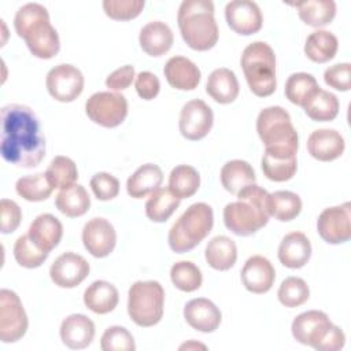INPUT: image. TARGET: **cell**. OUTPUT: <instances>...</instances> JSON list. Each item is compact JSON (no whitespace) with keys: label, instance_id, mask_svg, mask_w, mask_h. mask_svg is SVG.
Here are the masks:
<instances>
[{"label":"cell","instance_id":"obj_1","mask_svg":"<svg viewBox=\"0 0 351 351\" xmlns=\"http://www.w3.org/2000/svg\"><path fill=\"white\" fill-rule=\"evenodd\" d=\"M0 152L5 162L32 169L45 156V137L34 111L23 104L1 107Z\"/></svg>","mask_w":351,"mask_h":351},{"label":"cell","instance_id":"obj_2","mask_svg":"<svg viewBox=\"0 0 351 351\" xmlns=\"http://www.w3.org/2000/svg\"><path fill=\"white\" fill-rule=\"evenodd\" d=\"M14 27L36 58L51 59L59 52V34L51 25L48 10L43 4L27 3L22 5L15 14Z\"/></svg>","mask_w":351,"mask_h":351},{"label":"cell","instance_id":"obj_3","mask_svg":"<svg viewBox=\"0 0 351 351\" xmlns=\"http://www.w3.org/2000/svg\"><path fill=\"white\" fill-rule=\"evenodd\" d=\"M236 196L237 202L228 203L223 208V223L237 236H251L269 222V192L251 184Z\"/></svg>","mask_w":351,"mask_h":351},{"label":"cell","instance_id":"obj_4","mask_svg":"<svg viewBox=\"0 0 351 351\" xmlns=\"http://www.w3.org/2000/svg\"><path fill=\"white\" fill-rule=\"evenodd\" d=\"M177 22L189 48L208 51L217 44L219 32L211 0H184L178 8Z\"/></svg>","mask_w":351,"mask_h":351},{"label":"cell","instance_id":"obj_5","mask_svg":"<svg viewBox=\"0 0 351 351\" xmlns=\"http://www.w3.org/2000/svg\"><path fill=\"white\" fill-rule=\"evenodd\" d=\"M256 132L265 152L280 158H295L299 147L298 132L291 115L280 106H270L258 114Z\"/></svg>","mask_w":351,"mask_h":351},{"label":"cell","instance_id":"obj_6","mask_svg":"<svg viewBox=\"0 0 351 351\" xmlns=\"http://www.w3.org/2000/svg\"><path fill=\"white\" fill-rule=\"evenodd\" d=\"M291 330L298 343L318 351H339L346 344L344 332L319 310H308L295 317Z\"/></svg>","mask_w":351,"mask_h":351},{"label":"cell","instance_id":"obj_7","mask_svg":"<svg viewBox=\"0 0 351 351\" xmlns=\"http://www.w3.org/2000/svg\"><path fill=\"white\" fill-rule=\"evenodd\" d=\"M213 225V208L203 202L193 203L170 228L167 236L169 247L177 254L188 252L208 236Z\"/></svg>","mask_w":351,"mask_h":351},{"label":"cell","instance_id":"obj_8","mask_svg":"<svg viewBox=\"0 0 351 351\" xmlns=\"http://www.w3.org/2000/svg\"><path fill=\"white\" fill-rule=\"evenodd\" d=\"M244 77L251 92L259 97L274 93L276 80V55L273 48L265 41L248 44L240 59Z\"/></svg>","mask_w":351,"mask_h":351},{"label":"cell","instance_id":"obj_9","mask_svg":"<svg viewBox=\"0 0 351 351\" xmlns=\"http://www.w3.org/2000/svg\"><path fill=\"white\" fill-rule=\"evenodd\" d=\"M163 304L165 291L158 281H136L129 288L128 314L138 326L156 325L163 317Z\"/></svg>","mask_w":351,"mask_h":351},{"label":"cell","instance_id":"obj_10","mask_svg":"<svg viewBox=\"0 0 351 351\" xmlns=\"http://www.w3.org/2000/svg\"><path fill=\"white\" fill-rule=\"evenodd\" d=\"M85 112L95 123L115 128L128 115V100L118 92H96L86 100Z\"/></svg>","mask_w":351,"mask_h":351},{"label":"cell","instance_id":"obj_11","mask_svg":"<svg viewBox=\"0 0 351 351\" xmlns=\"http://www.w3.org/2000/svg\"><path fill=\"white\" fill-rule=\"evenodd\" d=\"M29 321L19 296L10 289L0 291V340L15 343L27 330Z\"/></svg>","mask_w":351,"mask_h":351},{"label":"cell","instance_id":"obj_12","mask_svg":"<svg viewBox=\"0 0 351 351\" xmlns=\"http://www.w3.org/2000/svg\"><path fill=\"white\" fill-rule=\"evenodd\" d=\"M48 93L58 101H74L84 89V75L80 69L69 63L52 67L45 78Z\"/></svg>","mask_w":351,"mask_h":351},{"label":"cell","instance_id":"obj_13","mask_svg":"<svg viewBox=\"0 0 351 351\" xmlns=\"http://www.w3.org/2000/svg\"><path fill=\"white\" fill-rule=\"evenodd\" d=\"M351 204L325 208L317 219V232L329 244H341L351 239Z\"/></svg>","mask_w":351,"mask_h":351},{"label":"cell","instance_id":"obj_14","mask_svg":"<svg viewBox=\"0 0 351 351\" xmlns=\"http://www.w3.org/2000/svg\"><path fill=\"white\" fill-rule=\"evenodd\" d=\"M214 123L211 107L200 99H193L185 103L180 112L178 128L180 133L186 140H200L208 134Z\"/></svg>","mask_w":351,"mask_h":351},{"label":"cell","instance_id":"obj_15","mask_svg":"<svg viewBox=\"0 0 351 351\" xmlns=\"http://www.w3.org/2000/svg\"><path fill=\"white\" fill-rule=\"evenodd\" d=\"M82 243L92 256L106 258L115 248L117 232L108 219L96 217L84 225Z\"/></svg>","mask_w":351,"mask_h":351},{"label":"cell","instance_id":"obj_16","mask_svg":"<svg viewBox=\"0 0 351 351\" xmlns=\"http://www.w3.org/2000/svg\"><path fill=\"white\" fill-rule=\"evenodd\" d=\"M89 270V263L84 256L69 251L53 261L49 269V277L60 288H74L88 277Z\"/></svg>","mask_w":351,"mask_h":351},{"label":"cell","instance_id":"obj_17","mask_svg":"<svg viewBox=\"0 0 351 351\" xmlns=\"http://www.w3.org/2000/svg\"><path fill=\"white\" fill-rule=\"evenodd\" d=\"M225 18L229 27L241 36L259 32L263 23L259 5L251 0L229 1L225 7Z\"/></svg>","mask_w":351,"mask_h":351},{"label":"cell","instance_id":"obj_18","mask_svg":"<svg viewBox=\"0 0 351 351\" xmlns=\"http://www.w3.org/2000/svg\"><path fill=\"white\" fill-rule=\"evenodd\" d=\"M240 277L247 291L259 295L271 289L276 280V270L267 258L254 255L244 263Z\"/></svg>","mask_w":351,"mask_h":351},{"label":"cell","instance_id":"obj_19","mask_svg":"<svg viewBox=\"0 0 351 351\" xmlns=\"http://www.w3.org/2000/svg\"><path fill=\"white\" fill-rule=\"evenodd\" d=\"M184 318L191 328L203 333L214 332L222 319L219 308L206 298L189 300L184 307Z\"/></svg>","mask_w":351,"mask_h":351},{"label":"cell","instance_id":"obj_20","mask_svg":"<svg viewBox=\"0 0 351 351\" xmlns=\"http://www.w3.org/2000/svg\"><path fill=\"white\" fill-rule=\"evenodd\" d=\"M344 148V138L335 129H317L307 138L308 154L321 162H330L340 158Z\"/></svg>","mask_w":351,"mask_h":351},{"label":"cell","instance_id":"obj_21","mask_svg":"<svg viewBox=\"0 0 351 351\" xmlns=\"http://www.w3.org/2000/svg\"><path fill=\"white\" fill-rule=\"evenodd\" d=\"M60 339L71 350L86 348L95 337V324L85 314H70L62 321Z\"/></svg>","mask_w":351,"mask_h":351},{"label":"cell","instance_id":"obj_22","mask_svg":"<svg viewBox=\"0 0 351 351\" xmlns=\"http://www.w3.org/2000/svg\"><path fill=\"white\" fill-rule=\"evenodd\" d=\"M170 86L178 90H193L200 82L199 67L185 56H171L163 69Z\"/></svg>","mask_w":351,"mask_h":351},{"label":"cell","instance_id":"obj_23","mask_svg":"<svg viewBox=\"0 0 351 351\" xmlns=\"http://www.w3.org/2000/svg\"><path fill=\"white\" fill-rule=\"evenodd\" d=\"M277 255L285 267L300 269L311 256V243L304 233L291 232L282 237Z\"/></svg>","mask_w":351,"mask_h":351},{"label":"cell","instance_id":"obj_24","mask_svg":"<svg viewBox=\"0 0 351 351\" xmlns=\"http://www.w3.org/2000/svg\"><path fill=\"white\" fill-rule=\"evenodd\" d=\"M27 234L40 250L51 252L62 240L63 225L49 213L40 214L30 223Z\"/></svg>","mask_w":351,"mask_h":351},{"label":"cell","instance_id":"obj_25","mask_svg":"<svg viewBox=\"0 0 351 351\" xmlns=\"http://www.w3.org/2000/svg\"><path fill=\"white\" fill-rule=\"evenodd\" d=\"M174 36L170 26L162 21H151L143 26L138 34V43L143 51L149 56H162L173 45Z\"/></svg>","mask_w":351,"mask_h":351},{"label":"cell","instance_id":"obj_26","mask_svg":"<svg viewBox=\"0 0 351 351\" xmlns=\"http://www.w3.org/2000/svg\"><path fill=\"white\" fill-rule=\"evenodd\" d=\"M239 90L237 77L230 69H215L207 78L206 92L219 104L233 103L239 96Z\"/></svg>","mask_w":351,"mask_h":351},{"label":"cell","instance_id":"obj_27","mask_svg":"<svg viewBox=\"0 0 351 351\" xmlns=\"http://www.w3.org/2000/svg\"><path fill=\"white\" fill-rule=\"evenodd\" d=\"M119 300V293L115 285L108 281H93L84 292V304L95 314L111 313Z\"/></svg>","mask_w":351,"mask_h":351},{"label":"cell","instance_id":"obj_28","mask_svg":"<svg viewBox=\"0 0 351 351\" xmlns=\"http://www.w3.org/2000/svg\"><path fill=\"white\" fill-rule=\"evenodd\" d=\"M163 181L162 169L154 163L141 165L126 181L128 195L134 199H143L156 191Z\"/></svg>","mask_w":351,"mask_h":351},{"label":"cell","instance_id":"obj_29","mask_svg":"<svg viewBox=\"0 0 351 351\" xmlns=\"http://www.w3.org/2000/svg\"><path fill=\"white\" fill-rule=\"evenodd\" d=\"M204 256L210 267L219 271L229 270L237 261L236 243L228 236H215L206 245Z\"/></svg>","mask_w":351,"mask_h":351},{"label":"cell","instance_id":"obj_30","mask_svg":"<svg viewBox=\"0 0 351 351\" xmlns=\"http://www.w3.org/2000/svg\"><path fill=\"white\" fill-rule=\"evenodd\" d=\"M221 184L232 195H237L244 186L255 184L256 176L252 166L241 159L226 162L221 169Z\"/></svg>","mask_w":351,"mask_h":351},{"label":"cell","instance_id":"obj_31","mask_svg":"<svg viewBox=\"0 0 351 351\" xmlns=\"http://www.w3.org/2000/svg\"><path fill=\"white\" fill-rule=\"evenodd\" d=\"M55 206L66 217L77 218L89 210L90 197L82 185L73 184L59 191L55 197Z\"/></svg>","mask_w":351,"mask_h":351},{"label":"cell","instance_id":"obj_32","mask_svg":"<svg viewBox=\"0 0 351 351\" xmlns=\"http://www.w3.org/2000/svg\"><path fill=\"white\" fill-rule=\"evenodd\" d=\"M337 37L328 30H315L310 33L304 44L306 56L315 63H326L332 60L337 52Z\"/></svg>","mask_w":351,"mask_h":351},{"label":"cell","instance_id":"obj_33","mask_svg":"<svg viewBox=\"0 0 351 351\" xmlns=\"http://www.w3.org/2000/svg\"><path fill=\"white\" fill-rule=\"evenodd\" d=\"M293 5L298 8L299 18L313 27H322L330 23L336 15V3L333 0H307Z\"/></svg>","mask_w":351,"mask_h":351},{"label":"cell","instance_id":"obj_34","mask_svg":"<svg viewBox=\"0 0 351 351\" xmlns=\"http://www.w3.org/2000/svg\"><path fill=\"white\" fill-rule=\"evenodd\" d=\"M303 110L313 121L328 122L337 117L339 99L336 95L318 88L303 104Z\"/></svg>","mask_w":351,"mask_h":351},{"label":"cell","instance_id":"obj_35","mask_svg":"<svg viewBox=\"0 0 351 351\" xmlns=\"http://www.w3.org/2000/svg\"><path fill=\"white\" fill-rule=\"evenodd\" d=\"M267 211L270 217L281 222L292 221L302 211V199L298 193L291 191H276L269 193Z\"/></svg>","mask_w":351,"mask_h":351},{"label":"cell","instance_id":"obj_36","mask_svg":"<svg viewBox=\"0 0 351 351\" xmlns=\"http://www.w3.org/2000/svg\"><path fill=\"white\" fill-rule=\"evenodd\" d=\"M181 199L174 196L169 188H158L145 203V215L152 222H165L178 208Z\"/></svg>","mask_w":351,"mask_h":351},{"label":"cell","instance_id":"obj_37","mask_svg":"<svg viewBox=\"0 0 351 351\" xmlns=\"http://www.w3.org/2000/svg\"><path fill=\"white\" fill-rule=\"evenodd\" d=\"M200 186L199 171L189 165L176 166L169 176V189L178 199L193 196Z\"/></svg>","mask_w":351,"mask_h":351},{"label":"cell","instance_id":"obj_38","mask_svg":"<svg viewBox=\"0 0 351 351\" xmlns=\"http://www.w3.org/2000/svg\"><path fill=\"white\" fill-rule=\"evenodd\" d=\"M55 188L49 184L45 173H36L21 177L15 184L16 193L27 202L47 200Z\"/></svg>","mask_w":351,"mask_h":351},{"label":"cell","instance_id":"obj_39","mask_svg":"<svg viewBox=\"0 0 351 351\" xmlns=\"http://www.w3.org/2000/svg\"><path fill=\"white\" fill-rule=\"evenodd\" d=\"M319 88L315 77L308 73H293L285 82V96L296 106L303 107L307 99Z\"/></svg>","mask_w":351,"mask_h":351},{"label":"cell","instance_id":"obj_40","mask_svg":"<svg viewBox=\"0 0 351 351\" xmlns=\"http://www.w3.org/2000/svg\"><path fill=\"white\" fill-rule=\"evenodd\" d=\"M45 176L53 188H67L78 178V170L73 159L67 156H55L45 170Z\"/></svg>","mask_w":351,"mask_h":351},{"label":"cell","instance_id":"obj_41","mask_svg":"<svg viewBox=\"0 0 351 351\" xmlns=\"http://www.w3.org/2000/svg\"><path fill=\"white\" fill-rule=\"evenodd\" d=\"M170 278L173 285L182 292H193L199 289L203 282L200 269L189 261L176 262L170 269Z\"/></svg>","mask_w":351,"mask_h":351},{"label":"cell","instance_id":"obj_42","mask_svg":"<svg viewBox=\"0 0 351 351\" xmlns=\"http://www.w3.org/2000/svg\"><path fill=\"white\" fill-rule=\"evenodd\" d=\"M263 174L276 182H284L291 180L298 169V160L295 158H280L270 154H263L261 162Z\"/></svg>","mask_w":351,"mask_h":351},{"label":"cell","instance_id":"obj_43","mask_svg":"<svg viewBox=\"0 0 351 351\" xmlns=\"http://www.w3.org/2000/svg\"><path fill=\"white\" fill-rule=\"evenodd\" d=\"M277 298L285 307H298L308 300L310 288L300 277H287L278 288Z\"/></svg>","mask_w":351,"mask_h":351},{"label":"cell","instance_id":"obj_44","mask_svg":"<svg viewBox=\"0 0 351 351\" xmlns=\"http://www.w3.org/2000/svg\"><path fill=\"white\" fill-rule=\"evenodd\" d=\"M49 252L40 250L29 237V234H22L16 239L14 244V258L19 266L26 269H36L44 263Z\"/></svg>","mask_w":351,"mask_h":351},{"label":"cell","instance_id":"obj_45","mask_svg":"<svg viewBox=\"0 0 351 351\" xmlns=\"http://www.w3.org/2000/svg\"><path fill=\"white\" fill-rule=\"evenodd\" d=\"M100 348L103 351H134L136 344L132 333L123 326H110L104 330Z\"/></svg>","mask_w":351,"mask_h":351},{"label":"cell","instance_id":"obj_46","mask_svg":"<svg viewBox=\"0 0 351 351\" xmlns=\"http://www.w3.org/2000/svg\"><path fill=\"white\" fill-rule=\"evenodd\" d=\"M144 0H104L103 10L107 16L117 21H129L140 15Z\"/></svg>","mask_w":351,"mask_h":351},{"label":"cell","instance_id":"obj_47","mask_svg":"<svg viewBox=\"0 0 351 351\" xmlns=\"http://www.w3.org/2000/svg\"><path fill=\"white\" fill-rule=\"evenodd\" d=\"M90 188L99 200H111L119 193V181L112 174L99 171L90 178Z\"/></svg>","mask_w":351,"mask_h":351},{"label":"cell","instance_id":"obj_48","mask_svg":"<svg viewBox=\"0 0 351 351\" xmlns=\"http://www.w3.org/2000/svg\"><path fill=\"white\" fill-rule=\"evenodd\" d=\"M324 81L333 89L346 92L351 88V64L350 63H336L328 67L324 73Z\"/></svg>","mask_w":351,"mask_h":351},{"label":"cell","instance_id":"obj_49","mask_svg":"<svg viewBox=\"0 0 351 351\" xmlns=\"http://www.w3.org/2000/svg\"><path fill=\"white\" fill-rule=\"evenodd\" d=\"M0 210H1V225L0 232L3 234L12 233L18 229L21 219H22V211L19 206L10 199H1L0 202Z\"/></svg>","mask_w":351,"mask_h":351},{"label":"cell","instance_id":"obj_50","mask_svg":"<svg viewBox=\"0 0 351 351\" xmlns=\"http://www.w3.org/2000/svg\"><path fill=\"white\" fill-rule=\"evenodd\" d=\"M137 95L144 100H152L160 90L159 78L151 71H141L137 74L134 81Z\"/></svg>","mask_w":351,"mask_h":351},{"label":"cell","instance_id":"obj_51","mask_svg":"<svg viewBox=\"0 0 351 351\" xmlns=\"http://www.w3.org/2000/svg\"><path fill=\"white\" fill-rule=\"evenodd\" d=\"M133 80H134V67L132 64H125L107 75L106 86L114 92H118L129 88Z\"/></svg>","mask_w":351,"mask_h":351},{"label":"cell","instance_id":"obj_52","mask_svg":"<svg viewBox=\"0 0 351 351\" xmlns=\"http://www.w3.org/2000/svg\"><path fill=\"white\" fill-rule=\"evenodd\" d=\"M184 348H186V350H189V348H206V346H203V344H199V343H195V341H189V343H185V344H182L181 347H180V350H184Z\"/></svg>","mask_w":351,"mask_h":351}]
</instances>
